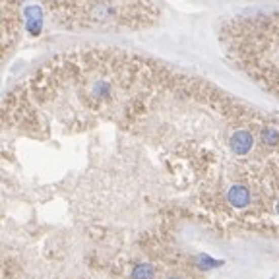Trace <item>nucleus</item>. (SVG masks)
<instances>
[{"mask_svg": "<svg viewBox=\"0 0 279 279\" xmlns=\"http://www.w3.org/2000/svg\"><path fill=\"white\" fill-rule=\"evenodd\" d=\"M56 29L84 35H124L157 27L161 0H39Z\"/></svg>", "mask_w": 279, "mask_h": 279, "instance_id": "f257e3e1", "label": "nucleus"}, {"mask_svg": "<svg viewBox=\"0 0 279 279\" xmlns=\"http://www.w3.org/2000/svg\"><path fill=\"white\" fill-rule=\"evenodd\" d=\"M20 39V10L18 0H2V56L4 60Z\"/></svg>", "mask_w": 279, "mask_h": 279, "instance_id": "f03ea898", "label": "nucleus"}, {"mask_svg": "<svg viewBox=\"0 0 279 279\" xmlns=\"http://www.w3.org/2000/svg\"><path fill=\"white\" fill-rule=\"evenodd\" d=\"M155 268L151 264H136L132 269V279H153Z\"/></svg>", "mask_w": 279, "mask_h": 279, "instance_id": "7ed1b4c3", "label": "nucleus"}, {"mask_svg": "<svg viewBox=\"0 0 279 279\" xmlns=\"http://www.w3.org/2000/svg\"><path fill=\"white\" fill-rule=\"evenodd\" d=\"M169 279H177V277H169Z\"/></svg>", "mask_w": 279, "mask_h": 279, "instance_id": "20e7f679", "label": "nucleus"}]
</instances>
